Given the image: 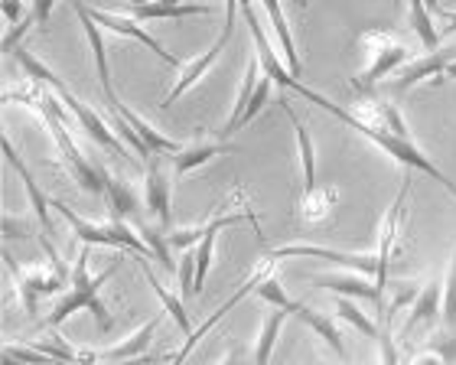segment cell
<instances>
[{
    "label": "cell",
    "instance_id": "cell-1",
    "mask_svg": "<svg viewBox=\"0 0 456 365\" xmlns=\"http://www.w3.org/2000/svg\"><path fill=\"white\" fill-rule=\"evenodd\" d=\"M287 92H294V95H300V98H306V101H314V105H320L326 111V115H333V118H339L342 125H349L352 131H359L365 141H371V144L379 147L381 154H388L391 160L398 166H404V170H414V174H424V176H430L434 182H440L444 190L450 192L456 199V182L450 180L440 166H434L430 164V157L420 150L418 144H414V137H411V131H385V127H371V125H362V121H355V118L349 115V108H342V105H336V101H330L326 95H320V92H314V88H306L300 78H290L287 82Z\"/></svg>",
    "mask_w": 456,
    "mask_h": 365
},
{
    "label": "cell",
    "instance_id": "cell-2",
    "mask_svg": "<svg viewBox=\"0 0 456 365\" xmlns=\"http://www.w3.org/2000/svg\"><path fill=\"white\" fill-rule=\"evenodd\" d=\"M56 98H59L56 92H46L39 82H33V92H4V105H7V101H29V105L37 108L39 118L46 121L53 141H56L69 176H72L86 192H92V196H105L108 176L111 174H108L105 166H98L88 154L78 150V144L72 141V134H69V118H66V111L59 108Z\"/></svg>",
    "mask_w": 456,
    "mask_h": 365
},
{
    "label": "cell",
    "instance_id": "cell-3",
    "mask_svg": "<svg viewBox=\"0 0 456 365\" xmlns=\"http://www.w3.org/2000/svg\"><path fill=\"white\" fill-rule=\"evenodd\" d=\"M114 271H118V264H111V268L102 271V274H92V245H82L76 264H72V284H69L66 297L59 300L56 307H53V313L46 317V327H62L72 313L88 310V313L95 317L98 329L108 333V329L114 327V320H111V310L105 307V300L98 297V290H102L105 280H111Z\"/></svg>",
    "mask_w": 456,
    "mask_h": 365
},
{
    "label": "cell",
    "instance_id": "cell-4",
    "mask_svg": "<svg viewBox=\"0 0 456 365\" xmlns=\"http://www.w3.org/2000/svg\"><path fill=\"white\" fill-rule=\"evenodd\" d=\"M355 53H359V69L352 76V88L359 95H371V88L379 85L381 78L391 76L398 66H404L411 59V46L401 36H395L391 29H362L355 39Z\"/></svg>",
    "mask_w": 456,
    "mask_h": 365
},
{
    "label": "cell",
    "instance_id": "cell-5",
    "mask_svg": "<svg viewBox=\"0 0 456 365\" xmlns=\"http://www.w3.org/2000/svg\"><path fill=\"white\" fill-rule=\"evenodd\" d=\"M39 241H43V248H46V255H49V261H53V264L20 268L17 258L4 248V264H7L10 278H13V288H17V297H20V304H23V310H27V313H37L39 297H49V294L69 290V284H72V271L62 264V258H59V251H56V245H53V239H49V235H39Z\"/></svg>",
    "mask_w": 456,
    "mask_h": 365
},
{
    "label": "cell",
    "instance_id": "cell-6",
    "mask_svg": "<svg viewBox=\"0 0 456 365\" xmlns=\"http://www.w3.org/2000/svg\"><path fill=\"white\" fill-rule=\"evenodd\" d=\"M17 62L23 69H27V76L33 78V82H39V85H49L53 92H56L59 101H62V105H66L69 111L76 115L78 127H82V131H86V134L92 137V141H95L98 147H105V150H114V154L121 157V160H127V147H124L121 141L114 137L111 127H108L105 121H102V118H98L95 111H92V108L82 105V101H78V98L72 95V92H69V85L56 76V72H49V69L43 66V62H39V59L33 56V53H29V49H17Z\"/></svg>",
    "mask_w": 456,
    "mask_h": 365
},
{
    "label": "cell",
    "instance_id": "cell-7",
    "mask_svg": "<svg viewBox=\"0 0 456 365\" xmlns=\"http://www.w3.org/2000/svg\"><path fill=\"white\" fill-rule=\"evenodd\" d=\"M271 258H316V261H333L339 268H349L362 278H371L381 290L388 288V278L381 271L379 255H346V251L336 248H320V245H306V241H294V245H281V248L271 251Z\"/></svg>",
    "mask_w": 456,
    "mask_h": 365
},
{
    "label": "cell",
    "instance_id": "cell-8",
    "mask_svg": "<svg viewBox=\"0 0 456 365\" xmlns=\"http://www.w3.org/2000/svg\"><path fill=\"white\" fill-rule=\"evenodd\" d=\"M411 174H404L401 180V190L395 196V202L388 206L385 212V219L379 222V239H375V255L381 258V271H385V278H391V261L398 255V241H401V231H404V222H408V199H411Z\"/></svg>",
    "mask_w": 456,
    "mask_h": 365
},
{
    "label": "cell",
    "instance_id": "cell-9",
    "mask_svg": "<svg viewBox=\"0 0 456 365\" xmlns=\"http://www.w3.org/2000/svg\"><path fill=\"white\" fill-rule=\"evenodd\" d=\"M88 13H92V20H95L98 27H105L108 33H118V36L124 39H134V43H141V46H147L153 53V56L160 59L163 66H173V69H183L186 62H183L180 56H173L170 49L163 46L160 39L151 36L147 29L141 27V20L134 17H121V13H108V10H98V7H88Z\"/></svg>",
    "mask_w": 456,
    "mask_h": 365
},
{
    "label": "cell",
    "instance_id": "cell-10",
    "mask_svg": "<svg viewBox=\"0 0 456 365\" xmlns=\"http://www.w3.org/2000/svg\"><path fill=\"white\" fill-rule=\"evenodd\" d=\"M163 157L170 154H153L147 160V182H143V202H147V209L157 222H160L163 229H170V202H173V182L170 174L163 170Z\"/></svg>",
    "mask_w": 456,
    "mask_h": 365
},
{
    "label": "cell",
    "instance_id": "cell-11",
    "mask_svg": "<svg viewBox=\"0 0 456 365\" xmlns=\"http://www.w3.org/2000/svg\"><path fill=\"white\" fill-rule=\"evenodd\" d=\"M72 10H76L78 23H82V29H86L88 46H92V53H95L98 82H102V92H105V98H108V108H118V105H121V98H118V92H114V85H111V69H108V46H105V36H102V27H98L95 20H92V13H88V7L82 4V0H72Z\"/></svg>",
    "mask_w": 456,
    "mask_h": 365
},
{
    "label": "cell",
    "instance_id": "cell-12",
    "mask_svg": "<svg viewBox=\"0 0 456 365\" xmlns=\"http://www.w3.org/2000/svg\"><path fill=\"white\" fill-rule=\"evenodd\" d=\"M228 46V39H216V43H212L209 49H206V53H202V56H196V59H190V62H186V66L180 69V76H176V82H173V88L170 92H167V95L160 98V108L163 111H167V108H173L176 105V101H180L183 95H186V92H190L192 85H196V82H200L202 76H206V72H209L212 66H216V62H219V56H222V49Z\"/></svg>",
    "mask_w": 456,
    "mask_h": 365
},
{
    "label": "cell",
    "instance_id": "cell-13",
    "mask_svg": "<svg viewBox=\"0 0 456 365\" xmlns=\"http://www.w3.org/2000/svg\"><path fill=\"white\" fill-rule=\"evenodd\" d=\"M4 157H7V164L13 166V170H17L20 180H23V190H27L29 206H33V212H37V222H39V229H43V235H49V239H53V215H49V209H53V202H49L46 192L39 190V182L33 180V174L27 170V164L20 160L17 147L10 144L7 137H4Z\"/></svg>",
    "mask_w": 456,
    "mask_h": 365
},
{
    "label": "cell",
    "instance_id": "cell-14",
    "mask_svg": "<svg viewBox=\"0 0 456 365\" xmlns=\"http://www.w3.org/2000/svg\"><path fill=\"white\" fill-rule=\"evenodd\" d=\"M310 280H314L316 288L333 290L336 297H359V300H371L375 310L385 307V290L371 278H362V274H352V278H346V274H314Z\"/></svg>",
    "mask_w": 456,
    "mask_h": 365
},
{
    "label": "cell",
    "instance_id": "cell-15",
    "mask_svg": "<svg viewBox=\"0 0 456 365\" xmlns=\"http://www.w3.org/2000/svg\"><path fill=\"white\" fill-rule=\"evenodd\" d=\"M453 49H434V53H428L424 59H418V62H411L404 72H401V78H395V92H408V88L420 85L424 78H430L434 85H444V72H447V66L453 62L456 56H450Z\"/></svg>",
    "mask_w": 456,
    "mask_h": 365
},
{
    "label": "cell",
    "instance_id": "cell-16",
    "mask_svg": "<svg viewBox=\"0 0 456 365\" xmlns=\"http://www.w3.org/2000/svg\"><path fill=\"white\" fill-rule=\"evenodd\" d=\"M163 317H151L143 327H137L127 339L114 343L108 349H98V362H131V359H143L147 349H151L153 337H157V327H160Z\"/></svg>",
    "mask_w": 456,
    "mask_h": 365
},
{
    "label": "cell",
    "instance_id": "cell-17",
    "mask_svg": "<svg viewBox=\"0 0 456 365\" xmlns=\"http://www.w3.org/2000/svg\"><path fill=\"white\" fill-rule=\"evenodd\" d=\"M235 150H238V147L228 144V141H196V144H186L180 154H170L173 176L180 180V176L192 174V170H200V166H206L209 160H216V157L235 154Z\"/></svg>",
    "mask_w": 456,
    "mask_h": 365
},
{
    "label": "cell",
    "instance_id": "cell-18",
    "mask_svg": "<svg viewBox=\"0 0 456 365\" xmlns=\"http://www.w3.org/2000/svg\"><path fill=\"white\" fill-rule=\"evenodd\" d=\"M287 4L306 7L310 0H287ZM261 7H265V10H267V17H271V27H274L277 43H281V53H284V66L290 69L294 76H300V69H304V62H300V53H297V43H294V33H290V23H287L284 10H281V0H261Z\"/></svg>",
    "mask_w": 456,
    "mask_h": 365
},
{
    "label": "cell",
    "instance_id": "cell-19",
    "mask_svg": "<svg viewBox=\"0 0 456 365\" xmlns=\"http://www.w3.org/2000/svg\"><path fill=\"white\" fill-rule=\"evenodd\" d=\"M440 307H444V284L440 280H428L418 297H414V304H411L408 320L401 327V339H408L414 333V327H420V323H430L440 313Z\"/></svg>",
    "mask_w": 456,
    "mask_h": 365
},
{
    "label": "cell",
    "instance_id": "cell-20",
    "mask_svg": "<svg viewBox=\"0 0 456 365\" xmlns=\"http://www.w3.org/2000/svg\"><path fill=\"white\" fill-rule=\"evenodd\" d=\"M339 206V190L336 186H314V190H304L300 196V219L306 225H323L330 222V215Z\"/></svg>",
    "mask_w": 456,
    "mask_h": 365
},
{
    "label": "cell",
    "instance_id": "cell-21",
    "mask_svg": "<svg viewBox=\"0 0 456 365\" xmlns=\"http://www.w3.org/2000/svg\"><path fill=\"white\" fill-rule=\"evenodd\" d=\"M212 4H190V0H183V4H157V0H151V4H143V7H131V13L127 17L141 20V23H147V20H183V17H209L212 13Z\"/></svg>",
    "mask_w": 456,
    "mask_h": 365
},
{
    "label": "cell",
    "instance_id": "cell-22",
    "mask_svg": "<svg viewBox=\"0 0 456 365\" xmlns=\"http://www.w3.org/2000/svg\"><path fill=\"white\" fill-rule=\"evenodd\" d=\"M111 115H121L124 121H127V125H131L134 131L143 137V144L151 147L153 154H180V150H183L180 141H173V137H167L163 131H157L153 125H147L141 115H134L131 108H124V101L118 108H111Z\"/></svg>",
    "mask_w": 456,
    "mask_h": 365
},
{
    "label": "cell",
    "instance_id": "cell-23",
    "mask_svg": "<svg viewBox=\"0 0 456 365\" xmlns=\"http://www.w3.org/2000/svg\"><path fill=\"white\" fill-rule=\"evenodd\" d=\"M281 108H284L287 121H290V127H294L297 134V150H300V166H304V190H314L316 186V150H314V137H310V131L304 127V121L294 115V108L287 105V101H281Z\"/></svg>",
    "mask_w": 456,
    "mask_h": 365
},
{
    "label": "cell",
    "instance_id": "cell-24",
    "mask_svg": "<svg viewBox=\"0 0 456 365\" xmlns=\"http://www.w3.org/2000/svg\"><path fill=\"white\" fill-rule=\"evenodd\" d=\"M261 76H265V72H261V62H257V56H251L248 59L245 78H241V88H238V95H235V105H232V115H228L225 127H222V137L235 134L238 131V121H241V115H245V108H248V101H251V95H255Z\"/></svg>",
    "mask_w": 456,
    "mask_h": 365
},
{
    "label": "cell",
    "instance_id": "cell-25",
    "mask_svg": "<svg viewBox=\"0 0 456 365\" xmlns=\"http://www.w3.org/2000/svg\"><path fill=\"white\" fill-rule=\"evenodd\" d=\"M141 271H143V278H147V284H151V288H153V294H157V300H160V304H163V313H170L173 323H176V327H180L183 333L190 337L192 327H190V317H186V307H183V294H173V290L163 288L160 278L153 274L151 264H147V261H143V258H141Z\"/></svg>",
    "mask_w": 456,
    "mask_h": 365
},
{
    "label": "cell",
    "instance_id": "cell-26",
    "mask_svg": "<svg viewBox=\"0 0 456 365\" xmlns=\"http://www.w3.org/2000/svg\"><path fill=\"white\" fill-rule=\"evenodd\" d=\"M284 323H287V310L274 307L265 313V323H261V333H257V343H255V365H271L277 337H281Z\"/></svg>",
    "mask_w": 456,
    "mask_h": 365
},
{
    "label": "cell",
    "instance_id": "cell-27",
    "mask_svg": "<svg viewBox=\"0 0 456 365\" xmlns=\"http://www.w3.org/2000/svg\"><path fill=\"white\" fill-rule=\"evenodd\" d=\"M297 320H304L306 327L314 329L316 337L323 339L326 346L333 349V353H336V356H339V359H349V349H346V343H342L339 327H336V323H333V320H330V317H320L316 310H310V307H306V304H304V307L297 310Z\"/></svg>",
    "mask_w": 456,
    "mask_h": 365
},
{
    "label": "cell",
    "instance_id": "cell-28",
    "mask_svg": "<svg viewBox=\"0 0 456 365\" xmlns=\"http://www.w3.org/2000/svg\"><path fill=\"white\" fill-rule=\"evenodd\" d=\"M105 202H108V219L127 222L131 215H137V196H134L131 186L124 180H118V176H108Z\"/></svg>",
    "mask_w": 456,
    "mask_h": 365
},
{
    "label": "cell",
    "instance_id": "cell-29",
    "mask_svg": "<svg viewBox=\"0 0 456 365\" xmlns=\"http://www.w3.org/2000/svg\"><path fill=\"white\" fill-rule=\"evenodd\" d=\"M408 13H411V29L418 33L420 46L434 53L440 49V33H437V23H434V13L428 10L424 0H408Z\"/></svg>",
    "mask_w": 456,
    "mask_h": 365
},
{
    "label": "cell",
    "instance_id": "cell-30",
    "mask_svg": "<svg viewBox=\"0 0 456 365\" xmlns=\"http://www.w3.org/2000/svg\"><path fill=\"white\" fill-rule=\"evenodd\" d=\"M137 231H141V239L147 241V248L153 251V258L160 261L163 264V271H176L180 268V261H173V255H170V235L163 239V229L160 225H151V222H143V219H137Z\"/></svg>",
    "mask_w": 456,
    "mask_h": 365
},
{
    "label": "cell",
    "instance_id": "cell-31",
    "mask_svg": "<svg viewBox=\"0 0 456 365\" xmlns=\"http://www.w3.org/2000/svg\"><path fill=\"white\" fill-rule=\"evenodd\" d=\"M336 313H339L346 323H349L352 329H359L362 337H369V339H379L381 333V323H375L371 317H365L359 307H355V300L352 297H336Z\"/></svg>",
    "mask_w": 456,
    "mask_h": 365
},
{
    "label": "cell",
    "instance_id": "cell-32",
    "mask_svg": "<svg viewBox=\"0 0 456 365\" xmlns=\"http://www.w3.org/2000/svg\"><path fill=\"white\" fill-rule=\"evenodd\" d=\"M4 365H59L53 356H46V353H39L37 346H20V343H13V346L4 349Z\"/></svg>",
    "mask_w": 456,
    "mask_h": 365
},
{
    "label": "cell",
    "instance_id": "cell-33",
    "mask_svg": "<svg viewBox=\"0 0 456 365\" xmlns=\"http://www.w3.org/2000/svg\"><path fill=\"white\" fill-rule=\"evenodd\" d=\"M430 353H437L440 359L447 365H456V327H447L444 323V329H437V333H430L428 337V346Z\"/></svg>",
    "mask_w": 456,
    "mask_h": 365
},
{
    "label": "cell",
    "instance_id": "cell-34",
    "mask_svg": "<svg viewBox=\"0 0 456 365\" xmlns=\"http://www.w3.org/2000/svg\"><path fill=\"white\" fill-rule=\"evenodd\" d=\"M271 92H274V78H267V76H261V82H257V88H255V95H251V101H248V108H245V115H241V121H238V127H245V125H251L261 111L267 108V101H271Z\"/></svg>",
    "mask_w": 456,
    "mask_h": 365
},
{
    "label": "cell",
    "instance_id": "cell-35",
    "mask_svg": "<svg viewBox=\"0 0 456 365\" xmlns=\"http://www.w3.org/2000/svg\"><path fill=\"white\" fill-rule=\"evenodd\" d=\"M440 317L447 327H456V248L453 258H450L447 278H444V307H440Z\"/></svg>",
    "mask_w": 456,
    "mask_h": 365
},
{
    "label": "cell",
    "instance_id": "cell-36",
    "mask_svg": "<svg viewBox=\"0 0 456 365\" xmlns=\"http://www.w3.org/2000/svg\"><path fill=\"white\" fill-rule=\"evenodd\" d=\"M176 278H180V294H192L196 288V251H183L180 255V268H176Z\"/></svg>",
    "mask_w": 456,
    "mask_h": 365
},
{
    "label": "cell",
    "instance_id": "cell-37",
    "mask_svg": "<svg viewBox=\"0 0 456 365\" xmlns=\"http://www.w3.org/2000/svg\"><path fill=\"white\" fill-rule=\"evenodd\" d=\"M379 353H381V365H398V339L391 333V320H381Z\"/></svg>",
    "mask_w": 456,
    "mask_h": 365
},
{
    "label": "cell",
    "instance_id": "cell-38",
    "mask_svg": "<svg viewBox=\"0 0 456 365\" xmlns=\"http://www.w3.org/2000/svg\"><path fill=\"white\" fill-rule=\"evenodd\" d=\"M27 235H33V222L7 212L4 215V239H27Z\"/></svg>",
    "mask_w": 456,
    "mask_h": 365
},
{
    "label": "cell",
    "instance_id": "cell-39",
    "mask_svg": "<svg viewBox=\"0 0 456 365\" xmlns=\"http://www.w3.org/2000/svg\"><path fill=\"white\" fill-rule=\"evenodd\" d=\"M37 20H33V13H29L27 20H20L17 27H10V33L4 36V53H17V43L23 39V33H27V27H33Z\"/></svg>",
    "mask_w": 456,
    "mask_h": 365
},
{
    "label": "cell",
    "instance_id": "cell-40",
    "mask_svg": "<svg viewBox=\"0 0 456 365\" xmlns=\"http://www.w3.org/2000/svg\"><path fill=\"white\" fill-rule=\"evenodd\" d=\"M437 20H440V27H437L440 39H450V36H456V10H440V13H437Z\"/></svg>",
    "mask_w": 456,
    "mask_h": 365
},
{
    "label": "cell",
    "instance_id": "cell-41",
    "mask_svg": "<svg viewBox=\"0 0 456 365\" xmlns=\"http://www.w3.org/2000/svg\"><path fill=\"white\" fill-rule=\"evenodd\" d=\"M53 7H56V0H33V10H29V13H33V20H37V27H46Z\"/></svg>",
    "mask_w": 456,
    "mask_h": 365
},
{
    "label": "cell",
    "instance_id": "cell-42",
    "mask_svg": "<svg viewBox=\"0 0 456 365\" xmlns=\"http://www.w3.org/2000/svg\"><path fill=\"white\" fill-rule=\"evenodd\" d=\"M235 13H238V0H225V20H222V39H232V33H235Z\"/></svg>",
    "mask_w": 456,
    "mask_h": 365
},
{
    "label": "cell",
    "instance_id": "cell-43",
    "mask_svg": "<svg viewBox=\"0 0 456 365\" xmlns=\"http://www.w3.org/2000/svg\"><path fill=\"white\" fill-rule=\"evenodd\" d=\"M0 7H4V17H7L10 27H17L20 13H23V0H0Z\"/></svg>",
    "mask_w": 456,
    "mask_h": 365
},
{
    "label": "cell",
    "instance_id": "cell-44",
    "mask_svg": "<svg viewBox=\"0 0 456 365\" xmlns=\"http://www.w3.org/2000/svg\"><path fill=\"white\" fill-rule=\"evenodd\" d=\"M411 365H447V362H444L437 353H430V349H420L418 356L411 359Z\"/></svg>",
    "mask_w": 456,
    "mask_h": 365
},
{
    "label": "cell",
    "instance_id": "cell-45",
    "mask_svg": "<svg viewBox=\"0 0 456 365\" xmlns=\"http://www.w3.org/2000/svg\"><path fill=\"white\" fill-rule=\"evenodd\" d=\"M219 365H238V353H235V349H228V353H225V359H222Z\"/></svg>",
    "mask_w": 456,
    "mask_h": 365
},
{
    "label": "cell",
    "instance_id": "cell-46",
    "mask_svg": "<svg viewBox=\"0 0 456 365\" xmlns=\"http://www.w3.org/2000/svg\"><path fill=\"white\" fill-rule=\"evenodd\" d=\"M424 4H428V10L434 13V17H437L440 10H444V7H440V0H424Z\"/></svg>",
    "mask_w": 456,
    "mask_h": 365
},
{
    "label": "cell",
    "instance_id": "cell-47",
    "mask_svg": "<svg viewBox=\"0 0 456 365\" xmlns=\"http://www.w3.org/2000/svg\"><path fill=\"white\" fill-rule=\"evenodd\" d=\"M447 78H456V59L447 66V72H444V82H447Z\"/></svg>",
    "mask_w": 456,
    "mask_h": 365
},
{
    "label": "cell",
    "instance_id": "cell-48",
    "mask_svg": "<svg viewBox=\"0 0 456 365\" xmlns=\"http://www.w3.org/2000/svg\"><path fill=\"white\" fill-rule=\"evenodd\" d=\"M131 7H143V4H151V0H127Z\"/></svg>",
    "mask_w": 456,
    "mask_h": 365
},
{
    "label": "cell",
    "instance_id": "cell-49",
    "mask_svg": "<svg viewBox=\"0 0 456 365\" xmlns=\"http://www.w3.org/2000/svg\"><path fill=\"white\" fill-rule=\"evenodd\" d=\"M157 4H183V0H157Z\"/></svg>",
    "mask_w": 456,
    "mask_h": 365
}]
</instances>
